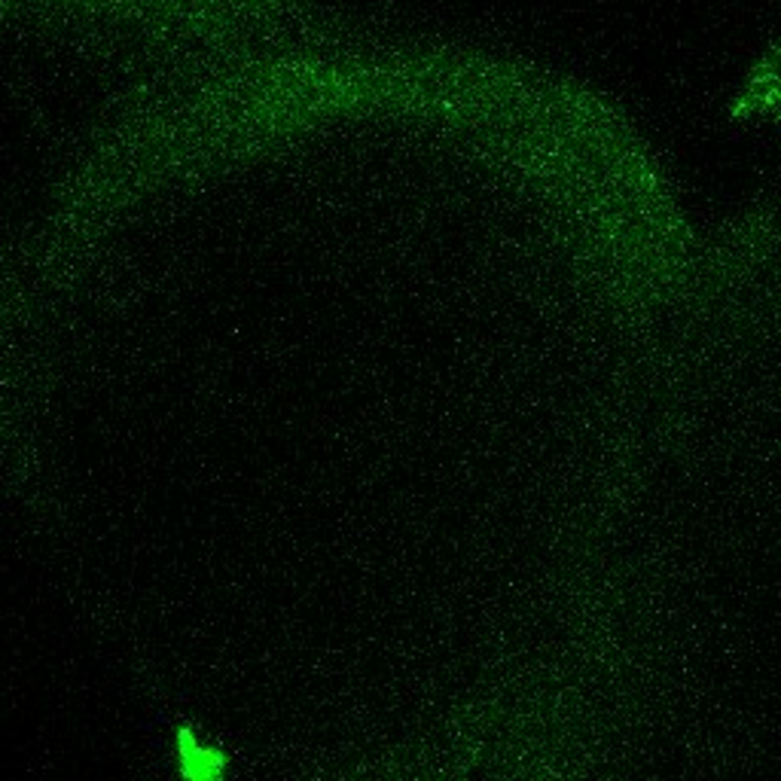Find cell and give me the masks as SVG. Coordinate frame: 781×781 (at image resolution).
Wrapping results in <instances>:
<instances>
[{"mask_svg": "<svg viewBox=\"0 0 781 781\" xmlns=\"http://www.w3.org/2000/svg\"><path fill=\"white\" fill-rule=\"evenodd\" d=\"M177 745H181V757H183V760L192 763V769H190L192 776H208L205 763H211L214 769H220V754H217V751H205L187 730L177 735Z\"/></svg>", "mask_w": 781, "mask_h": 781, "instance_id": "1", "label": "cell"}]
</instances>
